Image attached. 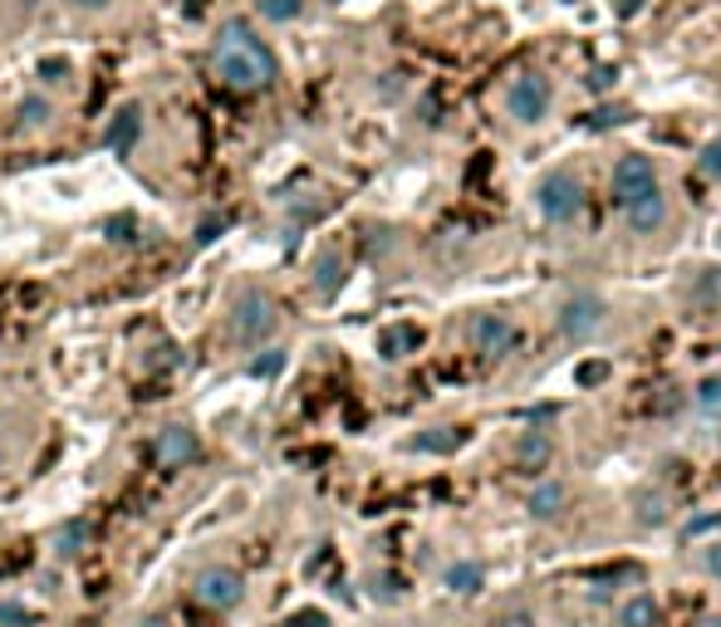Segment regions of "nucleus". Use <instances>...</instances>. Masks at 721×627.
Wrapping results in <instances>:
<instances>
[{
	"label": "nucleus",
	"mask_w": 721,
	"mask_h": 627,
	"mask_svg": "<svg viewBox=\"0 0 721 627\" xmlns=\"http://www.w3.org/2000/svg\"><path fill=\"white\" fill-rule=\"evenodd\" d=\"M442 588H447V593H462V598L481 593V588H486V568L476 564V558H456V564L442 568Z\"/></svg>",
	"instance_id": "nucleus-13"
},
{
	"label": "nucleus",
	"mask_w": 721,
	"mask_h": 627,
	"mask_svg": "<svg viewBox=\"0 0 721 627\" xmlns=\"http://www.w3.org/2000/svg\"><path fill=\"white\" fill-rule=\"evenodd\" d=\"M623 108H599V113H589V127H609V123H623Z\"/></svg>",
	"instance_id": "nucleus-33"
},
{
	"label": "nucleus",
	"mask_w": 721,
	"mask_h": 627,
	"mask_svg": "<svg viewBox=\"0 0 721 627\" xmlns=\"http://www.w3.org/2000/svg\"><path fill=\"white\" fill-rule=\"evenodd\" d=\"M554 103V88L545 74H521L511 78V88H505V108H511L515 123H540L545 113H550Z\"/></svg>",
	"instance_id": "nucleus-6"
},
{
	"label": "nucleus",
	"mask_w": 721,
	"mask_h": 627,
	"mask_svg": "<svg viewBox=\"0 0 721 627\" xmlns=\"http://www.w3.org/2000/svg\"><path fill=\"white\" fill-rule=\"evenodd\" d=\"M658 598L652 593H633V598H623V607H619V627H658Z\"/></svg>",
	"instance_id": "nucleus-18"
},
{
	"label": "nucleus",
	"mask_w": 721,
	"mask_h": 627,
	"mask_svg": "<svg viewBox=\"0 0 721 627\" xmlns=\"http://www.w3.org/2000/svg\"><path fill=\"white\" fill-rule=\"evenodd\" d=\"M692 299H697V304H721V265H711V270L697 274V284H692Z\"/></svg>",
	"instance_id": "nucleus-23"
},
{
	"label": "nucleus",
	"mask_w": 721,
	"mask_h": 627,
	"mask_svg": "<svg viewBox=\"0 0 721 627\" xmlns=\"http://www.w3.org/2000/svg\"><path fill=\"white\" fill-rule=\"evenodd\" d=\"M133 231V216H119V221H109V241H129Z\"/></svg>",
	"instance_id": "nucleus-36"
},
{
	"label": "nucleus",
	"mask_w": 721,
	"mask_h": 627,
	"mask_svg": "<svg viewBox=\"0 0 721 627\" xmlns=\"http://www.w3.org/2000/svg\"><path fill=\"white\" fill-rule=\"evenodd\" d=\"M466 339H472L476 353L496 358V353H505L515 343V323L505 319V314H472V323H466Z\"/></svg>",
	"instance_id": "nucleus-9"
},
{
	"label": "nucleus",
	"mask_w": 721,
	"mask_h": 627,
	"mask_svg": "<svg viewBox=\"0 0 721 627\" xmlns=\"http://www.w3.org/2000/svg\"><path fill=\"white\" fill-rule=\"evenodd\" d=\"M285 348H256V358L246 362L250 378H276V372H285Z\"/></svg>",
	"instance_id": "nucleus-22"
},
{
	"label": "nucleus",
	"mask_w": 721,
	"mask_h": 627,
	"mask_svg": "<svg viewBox=\"0 0 721 627\" xmlns=\"http://www.w3.org/2000/svg\"><path fill=\"white\" fill-rule=\"evenodd\" d=\"M462 441H466L462 427H432V431H423V437L413 441V451H437V456H447V451H456Z\"/></svg>",
	"instance_id": "nucleus-19"
},
{
	"label": "nucleus",
	"mask_w": 721,
	"mask_h": 627,
	"mask_svg": "<svg viewBox=\"0 0 721 627\" xmlns=\"http://www.w3.org/2000/svg\"><path fill=\"white\" fill-rule=\"evenodd\" d=\"M697 167H701V176H717V182H721V137H711V143L701 147Z\"/></svg>",
	"instance_id": "nucleus-28"
},
{
	"label": "nucleus",
	"mask_w": 721,
	"mask_h": 627,
	"mask_svg": "<svg viewBox=\"0 0 721 627\" xmlns=\"http://www.w3.org/2000/svg\"><path fill=\"white\" fill-rule=\"evenodd\" d=\"M535 206H540L545 221L564 225V221H574V216H579L584 192H579V182H574L570 172H550L540 186H535Z\"/></svg>",
	"instance_id": "nucleus-5"
},
{
	"label": "nucleus",
	"mask_w": 721,
	"mask_h": 627,
	"mask_svg": "<svg viewBox=\"0 0 721 627\" xmlns=\"http://www.w3.org/2000/svg\"><path fill=\"white\" fill-rule=\"evenodd\" d=\"M609 362H603V358H594V362H579V372H574V382H579V388H599V382L603 378H609Z\"/></svg>",
	"instance_id": "nucleus-27"
},
{
	"label": "nucleus",
	"mask_w": 721,
	"mask_h": 627,
	"mask_svg": "<svg viewBox=\"0 0 721 627\" xmlns=\"http://www.w3.org/2000/svg\"><path fill=\"white\" fill-rule=\"evenodd\" d=\"M491 627H540V623H535L530 613H505V617H496Z\"/></svg>",
	"instance_id": "nucleus-34"
},
{
	"label": "nucleus",
	"mask_w": 721,
	"mask_h": 627,
	"mask_svg": "<svg viewBox=\"0 0 721 627\" xmlns=\"http://www.w3.org/2000/svg\"><path fill=\"white\" fill-rule=\"evenodd\" d=\"M697 407L707 417H721V378H701L697 382Z\"/></svg>",
	"instance_id": "nucleus-26"
},
{
	"label": "nucleus",
	"mask_w": 721,
	"mask_h": 627,
	"mask_svg": "<svg viewBox=\"0 0 721 627\" xmlns=\"http://www.w3.org/2000/svg\"><path fill=\"white\" fill-rule=\"evenodd\" d=\"M662 515H668L662 500H643V505H638V525H662Z\"/></svg>",
	"instance_id": "nucleus-31"
},
{
	"label": "nucleus",
	"mask_w": 721,
	"mask_h": 627,
	"mask_svg": "<svg viewBox=\"0 0 721 627\" xmlns=\"http://www.w3.org/2000/svg\"><path fill=\"white\" fill-rule=\"evenodd\" d=\"M613 78H619V69L599 64V69H594V74H589V88H594V94H603V88H613Z\"/></svg>",
	"instance_id": "nucleus-32"
},
{
	"label": "nucleus",
	"mask_w": 721,
	"mask_h": 627,
	"mask_svg": "<svg viewBox=\"0 0 721 627\" xmlns=\"http://www.w3.org/2000/svg\"><path fill=\"white\" fill-rule=\"evenodd\" d=\"M192 598H197V607H207V613H236V607L246 603V574L231 564H207V568H197V578H192Z\"/></svg>",
	"instance_id": "nucleus-3"
},
{
	"label": "nucleus",
	"mask_w": 721,
	"mask_h": 627,
	"mask_svg": "<svg viewBox=\"0 0 721 627\" xmlns=\"http://www.w3.org/2000/svg\"><path fill=\"white\" fill-rule=\"evenodd\" d=\"M70 5H74V10H89V15H99V10H109L113 0H70Z\"/></svg>",
	"instance_id": "nucleus-37"
},
{
	"label": "nucleus",
	"mask_w": 721,
	"mask_h": 627,
	"mask_svg": "<svg viewBox=\"0 0 721 627\" xmlns=\"http://www.w3.org/2000/svg\"><path fill=\"white\" fill-rule=\"evenodd\" d=\"M211 74L231 88V94H266L280 78L276 49L260 39L256 25H246L241 15L221 20V29L211 35Z\"/></svg>",
	"instance_id": "nucleus-1"
},
{
	"label": "nucleus",
	"mask_w": 721,
	"mask_h": 627,
	"mask_svg": "<svg viewBox=\"0 0 721 627\" xmlns=\"http://www.w3.org/2000/svg\"><path fill=\"white\" fill-rule=\"evenodd\" d=\"M138 627H172V623H168V617H143Z\"/></svg>",
	"instance_id": "nucleus-38"
},
{
	"label": "nucleus",
	"mask_w": 721,
	"mask_h": 627,
	"mask_svg": "<svg viewBox=\"0 0 721 627\" xmlns=\"http://www.w3.org/2000/svg\"><path fill=\"white\" fill-rule=\"evenodd\" d=\"M711 529H721V515H697V519H692L687 529H682V539H687V544H692V539L711 534Z\"/></svg>",
	"instance_id": "nucleus-29"
},
{
	"label": "nucleus",
	"mask_w": 721,
	"mask_h": 627,
	"mask_svg": "<svg viewBox=\"0 0 721 627\" xmlns=\"http://www.w3.org/2000/svg\"><path fill=\"white\" fill-rule=\"evenodd\" d=\"M407 593V578L403 574H374V598L378 603H393V598Z\"/></svg>",
	"instance_id": "nucleus-25"
},
{
	"label": "nucleus",
	"mask_w": 721,
	"mask_h": 627,
	"mask_svg": "<svg viewBox=\"0 0 721 627\" xmlns=\"http://www.w3.org/2000/svg\"><path fill=\"white\" fill-rule=\"evenodd\" d=\"M515 460H521V466H545V460H550V437H545V431H525V437L515 441Z\"/></svg>",
	"instance_id": "nucleus-20"
},
{
	"label": "nucleus",
	"mask_w": 721,
	"mask_h": 627,
	"mask_svg": "<svg viewBox=\"0 0 721 627\" xmlns=\"http://www.w3.org/2000/svg\"><path fill=\"white\" fill-rule=\"evenodd\" d=\"M89 534H94L89 519H64V525L50 534V554L60 558V564H70V558H80L84 549H89Z\"/></svg>",
	"instance_id": "nucleus-12"
},
{
	"label": "nucleus",
	"mask_w": 721,
	"mask_h": 627,
	"mask_svg": "<svg viewBox=\"0 0 721 627\" xmlns=\"http://www.w3.org/2000/svg\"><path fill=\"white\" fill-rule=\"evenodd\" d=\"M652 186H658V172H652V162H648V157H638V152L619 157V167H613V201H619V206H628L633 196L652 192Z\"/></svg>",
	"instance_id": "nucleus-8"
},
{
	"label": "nucleus",
	"mask_w": 721,
	"mask_h": 627,
	"mask_svg": "<svg viewBox=\"0 0 721 627\" xmlns=\"http://www.w3.org/2000/svg\"><path fill=\"white\" fill-rule=\"evenodd\" d=\"M638 5L643 0H623V15H638Z\"/></svg>",
	"instance_id": "nucleus-39"
},
{
	"label": "nucleus",
	"mask_w": 721,
	"mask_h": 627,
	"mask_svg": "<svg viewBox=\"0 0 721 627\" xmlns=\"http://www.w3.org/2000/svg\"><path fill=\"white\" fill-rule=\"evenodd\" d=\"M260 20H270V25H290V20L305 15V0H256Z\"/></svg>",
	"instance_id": "nucleus-21"
},
{
	"label": "nucleus",
	"mask_w": 721,
	"mask_h": 627,
	"mask_svg": "<svg viewBox=\"0 0 721 627\" xmlns=\"http://www.w3.org/2000/svg\"><path fill=\"white\" fill-rule=\"evenodd\" d=\"M697 627H721V613H711V617H701Z\"/></svg>",
	"instance_id": "nucleus-40"
},
{
	"label": "nucleus",
	"mask_w": 721,
	"mask_h": 627,
	"mask_svg": "<svg viewBox=\"0 0 721 627\" xmlns=\"http://www.w3.org/2000/svg\"><path fill=\"white\" fill-rule=\"evenodd\" d=\"M152 460H158L162 470H187L201 460V437L187 427V421H168V427H158V437H152Z\"/></svg>",
	"instance_id": "nucleus-4"
},
{
	"label": "nucleus",
	"mask_w": 721,
	"mask_h": 627,
	"mask_svg": "<svg viewBox=\"0 0 721 627\" xmlns=\"http://www.w3.org/2000/svg\"><path fill=\"white\" fill-rule=\"evenodd\" d=\"M623 216H628V225L638 235H658L662 231V221H668V196L652 186V192H643V196H633L628 206H623Z\"/></svg>",
	"instance_id": "nucleus-10"
},
{
	"label": "nucleus",
	"mask_w": 721,
	"mask_h": 627,
	"mask_svg": "<svg viewBox=\"0 0 721 627\" xmlns=\"http://www.w3.org/2000/svg\"><path fill=\"white\" fill-rule=\"evenodd\" d=\"M280 329V304L270 290L260 284H246V290L231 299V314H227V333L236 348H266Z\"/></svg>",
	"instance_id": "nucleus-2"
},
{
	"label": "nucleus",
	"mask_w": 721,
	"mask_h": 627,
	"mask_svg": "<svg viewBox=\"0 0 721 627\" xmlns=\"http://www.w3.org/2000/svg\"><path fill=\"white\" fill-rule=\"evenodd\" d=\"M50 123H54V98L25 94L21 103H15V127H21V133H40V127H50Z\"/></svg>",
	"instance_id": "nucleus-15"
},
{
	"label": "nucleus",
	"mask_w": 721,
	"mask_h": 627,
	"mask_svg": "<svg viewBox=\"0 0 721 627\" xmlns=\"http://www.w3.org/2000/svg\"><path fill=\"white\" fill-rule=\"evenodd\" d=\"M138 137H143V108L138 103H123L119 113H113L103 143H109L113 152H133V147H138Z\"/></svg>",
	"instance_id": "nucleus-11"
},
{
	"label": "nucleus",
	"mask_w": 721,
	"mask_h": 627,
	"mask_svg": "<svg viewBox=\"0 0 721 627\" xmlns=\"http://www.w3.org/2000/svg\"><path fill=\"white\" fill-rule=\"evenodd\" d=\"M344 280H349V265H344V255L339 250H319V260H315V294H339L344 290Z\"/></svg>",
	"instance_id": "nucleus-16"
},
{
	"label": "nucleus",
	"mask_w": 721,
	"mask_h": 627,
	"mask_svg": "<svg viewBox=\"0 0 721 627\" xmlns=\"http://www.w3.org/2000/svg\"><path fill=\"white\" fill-rule=\"evenodd\" d=\"M564 500H570V490H564L560 480H540V485L530 490V500H525V509H530V519H560Z\"/></svg>",
	"instance_id": "nucleus-14"
},
{
	"label": "nucleus",
	"mask_w": 721,
	"mask_h": 627,
	"mask_svg": "<svg viewBox=\"0 0 721 627\" xmlns=\"http://www.w3.org/2000/svg\"><path fill=\"white\" fill-rule=\"evenodd\" d=\"M227 225H231V221H227V216H221V211H207V216H201V221H197V231H192V245H217Z\"/></svg>",
	"instance_id": "nucleus-24"
},
{
	"label": "nucleus",
	"mask_w": 721,
	"mask_h": 627,
	"mask_svg": "<svg viewBox=\"0 0 721 627\" xmlns=\"http://www.w3.org/2000/svg\"><path fill=\"white\" fill-rule=\"evenodd\" d=\"M0 623H5V627H25V623H30V607H21V603H0Z\"/></svg>",
	"instance_id": "nucleus-30"
},
{
	"label": "nucleus",
	"mask_w": 721,
	"mask_h": 627,
	"mask_svg": "<svg viewBox=\"0 0 721 627\" xmlns=\"http://www.w3.org/2000/svg\"><path fill=\"white\" fill-rule=\"evenodd\" d=\"M603 314H609V309H603L599 294L579 290V294H570V299L560 304V319H554V323H560V333L570 343H584V339H594V333L603 329Z\"/></svg>",
	"instance_id": "nucleus-7"
},
{
	"label": "nucleus",
	"mask_w": 721,
	"mask_h": 627,
	"mask_svg": "<svg viewBox=\"0 0 721 627\" xmlns=\"http://www.w3.org/2000/svg\"><path fill=\"white\" fill-rule=\"evenodd\" d=\"M285 627H329V617L325 613H295Z\"/></svg>",
	"instance_id": "nucleus-35"
},
{
	"label": "nucleus",
	"mask_w": 721,
	"mask_h": 627,
	"mask_svg": "<svg viewBox=\"0 0 721 627\" xmlns=\"http://www.w3.org/2000/svg\"><path fill=\"white\" fill-rule=\"evenodd\" d=\"M423 348V329H413V323H398V329H383L378 333V353L383 358H407V353Z\"/></svg>",
	"instance_id": "nucleus-17"
}]
</instances>
